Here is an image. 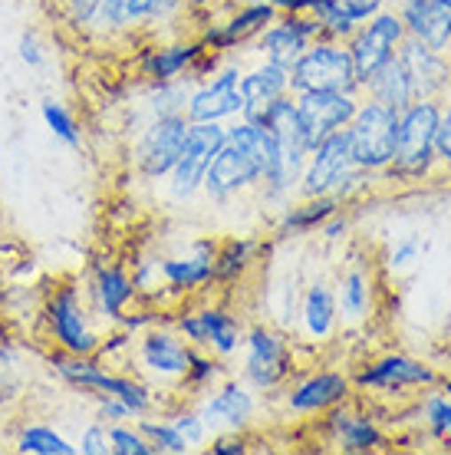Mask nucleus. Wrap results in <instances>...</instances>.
I'll use <instances>...</instances> for the list:
<instances>
[{
  "instance_id": "1",
  "label": "nucleus",
  "mask_w": 451,
  "mask_h": 455,
  "mask_svg": "<svg viewBox=\"0 0 451 455\" xmlns=\"http://www.w3.org/2000/svg\"><path fill=\"white\" fill-rule=\"evenodd\" d=\"M441 119V100H412L399 113V146L389 169L379 175L392 185L425 182L439 169L435 162V129Z\"/></svg>"
},
{
  "instance_id": "2",
  "label": "nucleus",
  "mask_w": 451,
  "mask_h": 455,
  "mask_svg": "<svg viewBox=\"0 0 451 455\" xmlns=\"http://www.w3.org/2000/svg\"><path fill=\"white\" fill-rule=\"evenodd\" d=\"M40 320H44L46 340L63 353L92 356L106 337L96 327V314L86 300V287H79V281H63L53 287L40 307Z\"/></svg>"
},
{
  "instance_id": "3",
  "label": "nucleus",
  "mask_w": 451,
  "mask_h": 455,
  "mask_svg": "<svg viewBox=\"0 0 451 455\" xmlns=\"http://www.w3.org/2000/svg\"><path fill=\"white\" fill-rule=\"evenodd\" d=\"M297 370L294 343L287 333L273 331L267 323H254L244 331L241 343V379L257 393H273L290 383Z\"/></svg>"
},
{
  "instance_id": "4",
  "label": "nucleus",
  "mask_w": 451,
  "mask_h": 455,
  "mask_svg": "<svg viewBox=\"0 0 451 455\" xmlns=\"http://www.w3.org/2000/svg\"><path fill=\"white\" fill-rule=\"evenodd\" d=\"M313 90H329V92H356L362 96L360 76L352 67L350 46L343 40H327L316 36L313 44L306 46L304 53L290 63V92H313Z\"/></svg>"
},
{
  "instance_id": "5",
  "label": "nucleus",
  "mask_w": 451,
  "mask_h": 455,
  "mask_svg": "<svg viewBox=\"0 0 451 455\" xmlns=\"http://www.w3.org/2000/svg\"><path fill=\"white\" fill-rule=\"evenodd\" d=\"M188 129H192V123L185 113L158 116L138 129L129 156H132V172L142 182H165L169 179V172L175 169V162L185 152Z\"/></svg>"
},
{
  "instance_id": "6",
  "label": "nucleus",
  "mask_w": 451,
  "mask_h": 455,
  "mask_svg": "<svg viewBox=\"0 0 451 455\" xmlns=\"http://www.w3.org/2000/svg\"><path fill=\"white\" fill-rule=\"evenodd\" d=\"M352 146V162L366 172L383 175L389 162L395 159V146H399V109L376 100H360V109L346 125Z\"/></svg>"
},
{
  "instance_id": "7",
  "label": "nucleus",
  "mask_w": 451,
  "mask_h": 455,
  "mask_svg": "<svg viewBox=\"0 0 451 455\" xmlns=\"http://www.w3.org/2000/svg\"><path fill=\"white\" fill-rule=\"evenodd\" d=\"M273 20H277V11H273L271 4H264V0H237V4L227 7L225 17H215V13H211V20L202 23L198 40L204 44L208 53L227 60V57H234L237 50H244V46L254 44V40L267 30V23H273Z\"/></svg>"
},
{
  "instance_id": "8",
  "label": "nucleus",
  "mask_w": 451,
  "mask_h": 455,
  "mask_svg": "<svg viewBox=\"0 0 451 455\" xmlns=\"http://www.w3.org/2000/svg\"><path fill=\"white\" fill-rule=\"evenodd\" d=\"M225 142H227L225 123H192L185 152H181V159L175 162V169H171L169 179H165V192H169L171 202L185 205V202H192V198L202 195L208 165H211V159L221 152Z\"/></svg>"
},
{
  "instance_id": "9",
  "label": "nucleus",
  "mask_w": 451,
  "mask_h": 455,
  "mask_svg": "<svg viewBox=\"0 0 451 455\" xmlns=\"http://www.w3.org/2000/svg\"><path fill=\"white\" fill-rule=\"evenodd\" d=\"M439 383V370L408 353H383L369 363H362L352 376V387L373 396H402L408 389H431Z\"/></svg>"
},
{
  "instance_id": "10",
  "label": "nucleus",
  "mask_w": 451,
  "mask_h": 455,
  "mask_svg": "<svg viewBox=\"0 0 451 455\" xmlns=\"http://www.w3.org/2000/svg\"><path fill=\"white\" fill-rule=\"evenodd\" d=\"M241 73L244 63L237 57H227V63L204 76L192 86L185 116L188 123H234L244 113V96H241Z\"/></svg>"
},
{
  "instance_id": "11",
  "label": "nucleus",
  "mask_w": 451,
  "mask_h": 455,
  "mask_svg": "<svg viewBox=\"0 0 451 455\" xmlns=\"http://www.w3.org/2000/svg\"><path fill=\"white\" fill-rule=\"evenodd\" d=\"M192 350L188 343L181 340V333L175 327L158 323L152 331L136 337V373L148 379L152 387H175L185 379L188 363H192Z\"/></svg>"
},
{
  "instance_id": "12",
  "label": "nucleus",
  "mask_w": 451,
  "mask_h": 455,
  "mask_svg": "<svg viewBox=\"0 0 451 455\" xmlns=\"http://www.w3.org/2000/svg\"><path fill=\"white\" fill-rule=\"evenodd\" d=\"M406 36V23H402L399 11H385L383 7L346 40L356 76H360V86H366L389 60L399 57V46H402Z\"/></svg>"
},
{
  "instance_id": "13",
  "label": "nucleus",
  "mask_w": 451,
  "mask_h": 455,
  "mask_svg": "<svg viewBox=\"0 0 451 455\" xmlns=\"http://www.w3.org/2000/svg\"><path fill=\"white\" fill-rule=\"evenodd\" d=\"M198 412L211 433H248L257 419V389L227 376L211 393L198 396Z\"/></svg>"
},
{
  "instance_id": "14",
  "label": "nucleus",
  "mask_w": 451,
  "mask_h": 455,
  "mask_svg": "<svg viewBox=\"0 0 451 455\" xmlns=\"http://www.w3.org/2000/svg\"><path fill=\"white\" fill-rule=\"evenodd\" d=\"M356 387H352V376L343 370H313V373L300 376L287 387V412L297 419H310V416H323L333 406L352 399Z\"/></svg>"
},
{
  "instance_id": "15",
  "label": "nucleus",
  "mask_w": 451,
  "mask_h": 455,
  "mask_svg": "<svg viewBox=\"0 0 451 455\" xmlns=\"http://www.w3.org/2000/svg\"><path fill=\"white\" fill-rule=\"evenodd\" d=\"M323 439L343 455H369L385 449V443H389L383 426L369 412H362L352 399L323 412Z\"/></svg>"
},
{
  "instance_id": "16",
  "label": "nucleus",
  "mask_w": 451,
  "mask_h": 455,
  "mask_svg": "<svg viewBox=\"0 0 451 455\" xmlns=\"http://www.w3.org/2000/svg\"><path fill=\"white\" fill-rule=\"evenodd\" d=\"M260 165L250 159L248 152L234 142H225L221 152H218L211 165H208V175H204V188L202 195L215 205H227L241 195L257 192L260 185Z\"/></svg>"
},
{
  "instance_id": "17",
  "label": "nucleus",
  "mask_w": 451,
  "mask_h": 455,
  "mask_svg": "<svg viewBox=\"0 0 451 455\" xmlns=\"http://www.w3.org/2000/svg\"><path fill=\"white\" fill-rule=\"evenodd\" d=\"M352 146L350 132L339 129L333 136H327L323 142H316L306 156L304 175H300V188L297 198H313V195H333L336 185L346 179V172L352 169Z\"/></svg>"
},
{
  "instance_id": "18",
  "label": "nucleus",
  "mask_w": 451,
  "mask_h": 455,
  "mask_svg": "<svg viewBox=\"0 0 451 455\" xmlns=\"http://www.w3.org/2000/svg\"><path fill=\"white\" fill-rule=\"evenodd\" d=\"M86 300H90L92 314L106 327H115L125 310L138 304V291L132 284V274L125 271L123 264L109 261V258L92 261L90 277H86Z\"/></svg>"
},
{
  "instance_id": "19",
  "label": "nucleus",
  "mask_w": 451,
  "mask_h": 455,
  "mask_svg": "<svg viewBox=\"0 0 451 455\" xmlns=\"http://www.w3.org/2000/svg\"><path fill=\"white\" fill-rule=\"evenodd\" d=\"M294 100H297L300 123H304L306 142L313 148L316 142H323L327 136H333V132H339V129H346L352 123L362 96H356V92L313 90V92H294Z\"/></svg>"
},
{
  "instance_id": "20",
  "label": "nucleus",
  "mask_w": 451,
  "mask_h": 455,
  "mask_svg": "<svg viewBox=\"0 0 451 455\" xmlns=\"http://www.w3.org/2000/svg\"><path fill=\"white\" fill-rule=\"evenodd\" d=\"M208 53L198 36H178V40H158L148 44L146 50H138L136 57V73L142 83H165V80H181L192 76L194 67L202 63V57Z\"/></svg>"
},
{
  "instance_id": "21",
  "label": "nucleus",
  "mask_w": 451,
  "mask_h": 455,
  "mask_svg": "<svg viewBox=\"0 0 451 455\" xmlns=\"http://www.w3.org/2000/svg\"><path fill=\"white\" fill-rule=\"evenodd\" d=\"M316 36H323V23L306 13H277V20L267 23V30L250 44V53L260 60H277L290 67Z\"/></svg>"
},
{
  "instance_id": "22",
  "label": "nucleus",
  "mask_w": 451,
  "mask_h": 455,
  "mask_svg": "<svg viewBox=\"0 0 451 455\" xmlns=\"http://www.w3.org/2000/svg\"><path fill=\"white\" fill-rule=\"evenodd\" d=\"M215 254L218 241L202 238L194 241L188 254L162 258V284L171 297H192L202 294L204 287L215 284Z\"/></svg>"
},
{
  "instance_id": "23",
  "label": "nucleus",
  "mask_w": 451,
  "mask_h": 455,
  "mask_svg": "<svg viewBox=\"0 0 451 455\" xmlns=\"http://www.w3.org/2000/svg\"><path fill=\"white\" fill-rule=\"evenodd\" d=\"M399 60L406 67L415 100H445V80H448L451 53H439L415 36H406L399 46Z\"/></svg>"
},
{
  "instance_id": "24",
  "label": "nucleus",
  "mask_w": 451,
  "mask_h": 455,
  "mask_svg": "<svg viewBox=\"0 0 451 455\" xmlns=\"http://www.w3.org/2000/svg\"><path fill=\"white\" fill-rule=\"evenodd\" d=\"M399 17L408 36L439 53H451V0H402Z\"/></svg>"
},
{
  "instance_id": "25",
  "label": "nucleus",
  "mask_w": 451,
  "mask_h": 455,
  "mask_svg": "<svg viewBox=\"0 0 451 455\" xmlns=\"http://www.w3.org/2000/svg\"><path fill=\"white\" fill-rule=\"evenodd\" d=\"M300 323H304L306 340L327 343L333 340V333L339 327V304L336 291L327 281H313L306 287L304 304H300Z\"/></svg>"
},
{
  "instance_id": "26",
  "label": "nucleus",
  "mask_w": 451,
  "mask_h": 455,
  "mask_svg": "<svg viewBox=\"0 0 451 455\" xmlns=\"http://www.w3.org/2000/svg\"><path fill=\"white\" fill-rule=\"evenodd\" d=\"M336 212H343V205H339L333 195L297 198V202L281 208L277 235H281V238H304V235H313V231H320V225H323L329 215H336Z\"/></svg>"
},
{
  "instance_id": "27",
  "label": "nucleus",
  "mask_w": 451,
  "mask_h": 455,
  "mask_svg": "<svg viewBox=\"0 0 451 455\" xmlns=\"http://www.w3.org/2000/svg\"><path fill=\"white\" fill-rule=\"evenodd\" d=\"M373 277L362 264H352L346 271L339 274L336 284V304H339V320L343 323H366L373 317Z\"/></svg>"
},
{
  "instance_id": "28",
  "label": "nucleus",
  "mask_w": 451,
  "mask_h": 455,
  "mask_svg": "<svg viewBox=\"0 0 451 455\" xmlns=\"http://www.w3.org/2000/svg\"><path fill=\"white\" fill-rule=\"evenodd\" d=\"M290 92V67H283L277 60H260L250 69L241 73V96H244V109L264 106Z\"/></svg>"
},
{
  "instance_id": "29",
  "label": "nucleus",
  "mask_w": 451,
  "mask_h": 455,
  "mask_svg": "<svg viewBox=\"0 0 451 455\" xmlns=\"http://www.w3.org/2000/svg\"><path fill=\"white\" fill-rule=\"evenodd\" d=\"M198 314H202V323H204L208 350L215 353V356H221V360L237 356V353H241V343H244L241 320L227 307H221V304H204V307H198Z\"/></svg>"
},
{
  "instance_id": "30",
  "label": "nucleus",
  "mask_w": 451,
  "mask_h": 455,
  "mask_svg": "<svg viewBox=\"0 0 451 455\" xmlns=\"http://www.w3.org/2000/svg\"><path fill=\"white\" fill-rule=\"evenodd\" d=\"M260 251H264V244L254 238H225L215 254V284L231 287L237 281H244V274L254 267Z\"/></svg>"
},
{
  "instance_id": "31",
  "label": "nucleus",
  "mask_w": 451,
  "mask_h": 455,
  "mask_svg": "<svg viewBox=\"0 0 451 455\" xmlns=\"http://www.w3.org/2000/svg\"><path fill=\"white\" fill-rule=\"evenodd\" d=\"M362 96H369V100H376V103H385L402 113V109L415 100V90H412V80H408L402 60L399 57L389 60L373 80L362 86Z\"/></svg>"
},
{
  "instance_id": "32",
  "label": "nucleus",
  "mask_w": 451,
  "mask_h": 455,
  "mask_svg": "<svg viewBox=\"0 0 451 455\" xmlns=\"http://www.w3.org/2000/svg\"><path fill=\"white\" fill-rule=\"evenodd\" d=\"M13 449L20 455H79L76 443L67 439V435L46 426V422H27L17 429V439H13Z\"/></svg>"
},
{
  "instance_id": "33",
  "label": "nucleus",
  "mask_w": 451,
  "mask_h": 455,
  "mask_svg": "<svg viewBox=\"0 0 451 455\" xmlns=\"http://www.w3.org/2000/svg\"><path fill=\"white\" fill-rule=\"evenodd\" d=\"M231 376V366L227 360L215 356L211 350H192V363H188V373L178 383L181 396H204L211 389Z\"/></svg>"
},
{
  "instance_id": "34",
  "label": "nucleus",
  "mask_w": 451,
  "mask_h": 455,
  "mask_svg": "<svg viewBox=\"0 0 451 455\" xmlns=\"http://www.w3.org/2000/svg\"><path fill=\"white\" fill-rule=\"evenodd\" d=\"M192 86H194L192 76L165 80V83H146V92H142V113H146L148 119L185 113V103H188Z\"/></svg>"
},
{
  "instance_id": "35",
  "label": "nucleus",
  "mask_w": 451,
  "mask_h": 455,
  "mask_svg": "<svg viewBox=\"0 0 451 455\" xmlns=\"http://www.w3.org/2000/svg\"><path fill=\"white\" fill-rule=\"evenodd\" d=\"M40 119H44L46 132L57 139V142H63L67 148L83 146V125H79V119L73 116L69 106L57 103V100H44L40 103Z\"/></svg>"
},
{
  "instance_id": "36",
  "label": "nucleus",
  "mask_w": 451,
  "mask_h": 455,
  "mask_svg": "<svg viewBox=\"0 0 451 455\" xmlns=\"http://www.w3.org/2000/svg\"><path fill=\"white\" fill-rule=\"evenodd\" d=\"M138 429L146 433V439L152 443L155 455H188L194 452L188 439L171 426V419H158V416H142L138 419Z\"/></svg>"
},
{
  "instance_id": "37",
  "label": "nucleus",
  "mask_w": 451,
  "mask_h": 455,
  "mask_svg": "<svg viewBox=\"0 0 451 455\" xmlns=\"http://www.w3.org/2000/svg\"><path fill=\"white\" fill-rule=\"evenodd\" d=\"M418 419L425 426V433L435 443H451V396L441 393H429V396L418 403Z\"/></svg>"
},
{
  "instance_id": "38",
  "label": "nucleus",
  "mask_w": 451,
  "mask_h": 455,
  "mask_svg": "<svg viewBox=\"0 0 451 455\" xmlns=\"http://www.w3.org/2000/svg\"><path fill=\"white\" fill-rule=\"evenodd\" d=\"M185 11H188V0H129V30L175 20Z\"/></svg>"
},
{
  "instance_id": "39",
  "label": "nucleus",
  "mask_w": 451,
  "mask_h": 455,
  "mask_svg": "<svg viewBox=\"0 0 451 455\" xmlns=\"http://www.w3.org/2000/svg\"><path fill=\"white\" fill-rule=\"evenodd\" d=\"M109 452L113 455H155L146 433L138 429V422H115L109 426Z\"/></svg>"
},
{
  "instance_id": "40",
  "label": "nucleus",
  "mask_w": 451,
  "mask_h": 455,
  "mask_svg": "<svg viewBox=\"0 0 451 455\" xmlns=\"http://www.w3.org/2000/svg\"><path fill=\"white\" fill-rule=\"evenodd\" d=\"M171 426L178 429L185 439H188V445L192 449H204L208 445V439H211V429H208V422L202 419V412H198V406H181V410L171 412Z\"/></svg>"
},
{
  "instance_id": "41",
  "label": "nucleus",
  "mask_w": 451,
  "mask_h": 455,
  "mask_svg": "<svg viewBox=\"0 0 451 455\" xmlns=\"http://www.w3.org/2000/svg\"><path fill=\"white\" fill-rule=\"evenodd\" d=\"M99 4L102 0H57V11H59V20L67 23L69 30H92V23H96V13H99Z\"/></svg>"
},
{
  "instance_id": "42",
  "label": "nucleus",
  "mask_w": 451,
  "mask_h": 455,
  "mask_svg": "<svg viewBox=\"0 0 451 455\" xmlns=\"http://www.w3.org/2000/svg\"><path fill=\"white\" fill-rule=\"evenodd\" d=\"M162 314H165V310L158 307V304H152V300H148L146 307H136V304H132V307L119 317L115 331L129 333V337H138V333H146V331H152V327H158V323H162Z\"/></svg>"
},
{
  "instance_id": "43",
  "label": "nucleus",
  "mask_w": 451,
  "mask_h": 455,
  "mask_svg": "<svg viewBox=\"0 0 451 455\" xmlns=\"http://www.w3.org/2000/svg\"><path fill=\"white\" fill-rule=\"evenodd\" d=\"M92 27L99 34H123V30H129V0H102Z\"/></svg>"
},
{
  "instance_id": "44",
  "label": "nucleus",
  "mask_w": 451,
  "mask_h": 455,
  "mask_svg": "<svg viewBox=\"0 0 451 455\" xmlns=\"http://www.w3.org/2000/svg\"><path fill=\"white\" fill-rule=\"evenodd\" d=\"M422 251L425 248H422V241H418L415 235L399 238L392 248H389V258H385V261H389V271H408V267L422 258Z\"/></svg>"
},
{
  "instance_id": "45",
  "label": "nucleus",
  "mask_w": 451,
  "mask_h": 455,
  "mask_svg": "<svg viewBox=\"0 0 451 455\" xmlns=\"http://www.w3.org/2000/svg\"><path fill=\"white\" fill-rule=\"evenodd\" d=\"M435 162L451 172V100H441V119L435 129Z\"/></svg>"
},
{
  "instance_id": "46",
  "label": "nucleus",
  "mask_w": 451,
  "mask_h": 455,
  "mask_svg": "<svg viewBox=\"0 0 451 455\" xmlns=\"http://www.w3.org/2000/svg\"><path fill=\"white\" fill-rule=\"evenodd\" d=\"M79 455H109V426H102L99 419L90 422L76 439Z\"/></svg>"
},
{
  "instance_id": "47",
  "label": "nucleus",
  "mask_w": 451,
  "mask_h": 455,
  "mask_svg": "<svg viewBox=\"0 0 451 455\" xmlns=\"http://www.w3.org/2000/svg\"><path fill=\"white\" fill-rule=\"evenodd\" d=\"M17 57H20V63L27 69L46 67V46H44V40H40L34 30L20 34V40H17Z\"/></svg>"
},
{
  "instance_id": "48",
  "label": "nucleus",
  "mask_w": 451,
  "mask_h": 455,
  "mask_svg": "<svg viewBox=\"0 0 451 455\" xmlns=\"http://www.w3.org/2000/svg\"><path fill=\"white\" fill-rule=\"evenodd\" d=\"M96 419L102 426H115V422H132V412H129L123 399L102 393V396H96Z\"/></svg>"
},
{
  "instance_id": "49",
  "label": "nucleus",
  "mask_w": 451,
  "mask_h": 455,
  "mask_svg": "<svg viewBox=\"0 0 451 455\" xmlns=\"http://www.w3.org/2000/svg\"><path fill=\"white\" fill-rule=\"evenodd\" d=\"M204 449L211 455H248L250 452L248 435L244 433H218L215 439H208Z\"/></svg>"
},
{
  "instance_id": "50",
  "label": "nucleus",
  "mask_w": 451,
  "mask_h": 455,
  "mask_svg": "<svg viewBox=\"0 0 451 455\" xmlns=\"http://www.w3.org/2000/svg\"><path fill=\"white\" fill-rule=\"evenodd\" d=\"M320 235H323V241H339L350 235V218L343 215V212H336V215H329L323 225H320Z\"/></svg>"
},
{
  "instance_id": "51",
  "label": "nucleus",
  "mask_w": 451,
  "mask_h": 455,
  "mask_svg": "<svg viewBox=\"0 0 451 455\" xmlns=\"http://www.w3.org/2000/svg\"><path fill=\"white\" fill-rule=\"evenodd\" d=\"M13 360H17V353H13V347L7 340H0V370H11Z\"/></svg>"
},
{
  "instance_id": "52",
  "label": "nucleus",
  "mask_w": 451,
  "mask_h": 455,
  "mask_svg": "<svg viewBox=\"0 0 451 455\" xmlns=\"http://www.w3.org/2000/svg\"><path fill=\"white\" fill-rule=\"evenodd\" d=\"M225 0H188V11L194 13H208V11H215V7H221Z\"/></svg>"
},
{
  "instance_id": "53",
  "label": "nucleus",
  "mask_w": 451,
  "mask_h": 455,
  "mask_svg": "<svg viewBox=\"0 0 451 455\" xmlns=\"http://www.w3.org/2000/svg\"><path fill=\"white\" fill-rule=\"evenodd\" d=\"M445 100H451V60H448V80H445Z\"/></svg>"
},
{
  "instance_id": "54",
  "label": "nucleus",
  "mask_w": 451,
  "mask_h": 455,
  "mask_svg": "<svg viewBox=\"0 0 451 455\" xmlns=\"http://www.w3.org/2000/svg\"><path fill=\"white\" fill-rule=\"evenodd\" d=\"M439 387H441V389H445V393H448V396H451V379H441Z\"/></svg>"
}]
</instances>
